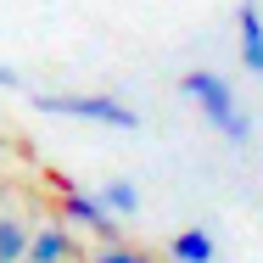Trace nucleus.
I'll return each instance as SVG.
<instances>
[{
  "label": "nucleus",
  "instance_id": "f257e3e1",
  "mask_svg": "<svg viewBox=\"0 0 263 263\" xmlns=\"http://www.w3.org/2000/svg\"><path fill=\"white\" fill-rule=\"evenodd\" d=\"M179 90L191 96V101L208 112V123L230 140V146H252V118L235 106V90L218 79V73H208V67H196V73H185L179 79Z\"/></svg>",
  "mask_w": 263,
  "mask_h": 263
},
{
  "label": "nucleus",
  "instance_id": "f03ea898",
  "mask_svg": "<svg viewBox=\"0 0 263 263\" xmlns=\"http://www.w3.org/2000/svg\"><path fill=\"white\" fill-rule=\"evenodd\" d=\"M40 112H62V118H90V123H112V129H140V112H129L112 96H40Z\"/></svg>",
  "mask_w": 263,
  "mask_h": 263
},
{
  "label": "nucleus",
  "instance_id": "7ed1b4c3",
  "mask_svg": "<svg viewBox=\"0 0 263 263\" xmlns=\"http://www.w3.org/2000/svg\"><path fill=\"white\" fill-rule=\"evenodd\" d=\"M235 34H241V62L263 79V11L252 6V0H241V11H235Z\"/></svg>",
  "mask_w": 263,
  "mask_h": 263
},
{
  "label": "nucleus",
  "instance_id": "20e7f679",
  "mask_svg": "<svg viewBox=\"0 0 263 263\" xmlns=\"http://www.w3.org/2000/svg\"><path fill=\"white\" fill-rule=\"evenodd\" d=\"M62 213L73 218V224H90V230H101V235H112V213L90 196V191H67L62 196Z\"/></svg>",
  "mask_w": 263,
  "mask_h": 263
},
{
  "label": "nucleus",
  "instance_id": "39448f33",
  "mask_svg": "<svg viewBox=\"0 0 263 263\" xmlns=\"http://www.w3.org/2000/svg\"><path fill=\"white\" fill-rule=\"evenodd\" d=\"M67 258H73V235L67 230H40L28 241V252H23V263H67Z\"/></svg>",
  "mask_w": 263,
  "mask_h": 263
},
{
  "label": "nucleus",
  "instance_id": "423d86ee",
  "mask_svg": "<svg viewBox=\"0 0 263 263\" xmlns=\"http://www.w3.org/2000/svg\"><path fill=\"white\" fill-rule=\"evenodd\" d=\"M168 252H174V263H213V235L208 230H179L168 241Z\"/></svg>",
  "mask_w": 263,
  "mask_h": 263
},
{
  "label": "nucleus",
  "instance_id": "0eeeda50",
  "mask_svg": "<svg viewBox=\"0 0 263 263\" xmlns=\"http://www.w3.org/2000/svg\"><path fill=\"white\" fill-rule=\"evenodd\" d=\"M96 202H101L106 213H135V208H140V191H135V179H112Z\"/></svg>",
  "mask_w": 263,
  "mask_h": 263
},
{
  "label": "nucleus",
  "instance_id": "6e6552de",
  "mask_svg": "<svg viewBox=\"0 0 263 263\" xmlns=\"http://www.w3.org/2000/svg\"><path fill=\"white\" fill-rule=\"evenodd\" d=\"M23 252H28V230L17 218H0V263H23Z\"/></svg>",
  "mask_w": 263,
  "mask_h": 263
},
{
  "label": "nucleus",
  "instance_id": "1a4fd4ad",
  "mask_svg": "<svg viewBox=\"0 0 263 263\" xmlns=\"http://www.w3.org/2000/svg\"><path fill=\"white\" fill-rule=\"evenodd\" d=\"M96 263H152V258H146V252H135V247H123V241H112Z\"/></svg>",
  "mask_w": 263,
  "mask_h": 263
},
{
  "label": "nucleus",
  "instance_id": "9d476101",
  "mask_svg": "<svg viewBox=\"0 0 263 263\" xmlns=\"http://www.w3.org/2000/svg\"><path fill=\"white\" fill-rule=\"evenodd\" d=\"M11 84H17V73H11V67H0V90H11Z\"/></svg>",
  "mask_w": 263,
  "mask_h": 263
}]
</instances>
